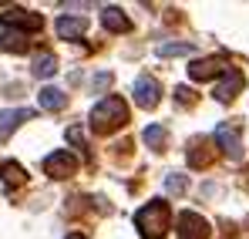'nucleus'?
<instances>
[{"label":"nucleus","mask_w":249,"mask_h":239,"mask_svg":"<svg viewBox=\"0 0 249 239\" xmlns=\"http://www.w3.org/2000/svg\"><path fill=\"white\" fill-rule=\"evenodd\" d=\"M124 121H128V105H124L118 94H108V98H101L91 108V131H98V135L118 131Z\"/></svg>","instance_id":"1"},{"label":"nucleus","mask_w":249,"mask_h":239,"mask_svg":"<svg viewBox=\"0 0 249 239\" xmlns=\"http://www.w3.org/2000/svg\"><path fill=\"white\" fill-rule=\"evenodd\" d=\"M135 226L142 239H165L168 233V205L165 202H148L135 212Z\"/></svg>","instance_id":"2"},{"label":"nucleus","mask_w":249,"mask_h":239,"mask_svg":"<svg viewBox=\"0 0 249 239\" xmlns=\"http://www.w3.org/2000/svg\"><path fill=\"white\" fill-rule=\"evenodd\" d=\"M0 24H7L10 31L17 34H27V31H41L44 27V17L34 14V10H20V7H7L0 10Z\"/></svg>","instance_id":"3"},{"label":"nucleus","mask_w":249,"mask_h":239,"mask_svg":"<svg viewBox=\"0 0 249 239\" xmlns=\"http://www.w3.org/2000/svg\"><path fill=\"white\" fill-rule=\"evenodd\" d=\"M131 94H135V105L138 108H155L159 105V94H162V84L152 78V74H138L131 84Z\"/></svg>","instance_id":"4"},{"label":"nucleus","mask_w":249,"mask_h":239,"mask_svg":"<svg viewBox=\"0 0 249 239\" xmlns=\"http://www.w3.org/2000/svg\"><path fill=\"white\" fill-rule=\"evenodd\" d=\"M219 145H222V152L229 155V159H243V142H239V125H232V121H222L219 128H215V135H212Z\"/></svg>","instance_id":"5"},{"label":"nucleus","mask_w":249,"mask_h":239,"mask_svg":"<svg viewBox=\"0 0 249 239\" xmlns=\"http://www.w3.org/2000/svg\"><path fill=\"white\" fill-rule=\"evenodd\" d=\"M44 172H47L51 179H71V175L78 172V159H74L71 152H54V155L44 159Z\"/></svg>","instance_id":"6"},{"label":"nucleus","mask_w":249,"mask_h":239,"mask_svg":"<svg viewBox=\"0 0 249 239\" xmlns=\"http://www.w3.org/2000/svg\"><path fill=\"white\" fill-rule=\"evenodd\" d=\"M243 84H246V78H243V71H236V68H226V74H222V81L215 84V101H222V105H229L239 91H243Z\"/></svg>","instance_id":"7"},{"label":"nucleus","mask_w":249,"mask_h":239,"mask_svg":"<svg viewBox=\"0 0 249 239\" xmlns=\"http://www.w3.org/2000/svg\"><path fill=\"white\" fill-rule=\"evenodd\" d=\"M209 222L199 212H182L178 216V239H209Z\"/></svg>","instance_id":"8"},{"label":"nucleus","mask_w":249,"mask_h":239,"mask_svg":"<svg viewBox=\"0 0 249 239\" xmlns=\"http://www.w3.org/2000/svg\"><path fill=\"white\" fill-rule=\"evenodd\" d=\"M226 61L222 57H199V61H192L189 64V78L192 81H209V78H215V74H226Z\"/></svg>","instance_id":"9"},{"label":"nucleus","mask_w":249,"mask_h":239,"mask_svg":"<svg viewBox=\"0 0 249 239\" xmlns=\"http://www.w3.org/2000/svg\"><path fill=\"white\" fill-rule=\"evenodd\" d=\"M185 159H189L192 168H206L209 162L215 159V148H212V142H209V138H192V145H189Z\"/></svg>","instance_id":"10"},{"label":"nucleus","mask_w":249,"mask_h":239,"mask_svg":"<svg viewBox=\"0 0 249 239\" xmlns=\"http://www.w3.org/2000/svg\"><path fill=\"white\" fill-rule=\"evenodd\" d=\"M34 118V111H27V108H10V111H0V138H10L24 121Z\"/></svg>","instance_id":"11"},{"label":"nucleus","mask_w":249,"mask_h":239,"mask_svg":"<svg viewBox=\"0 0 249 239\" xmlns=\"http://www.w3.org/2000/svg\"><path fill=\"white\" fill-rule=\"evenodd\" d=\"M101 24H105V31H115V34L131 31V20L122 14V7H105L101 10Z\"/></svg>","instance_id":"12"},{"label":"nucleus","mask_w":249,"mask_h":239,"mask_svg":"<svg viewBox=\"0 0 249 239\" xmlns=\"http://www.w3.org/2000/svg\"><path fill=\"white\" fill-rule=\"evenodd\" d=\"M41 108L44 111H64L68 108V94L61 91V88H41Z\"/></svg>","instance_id":"13"},{"label":"nucleus","mask_w":249,"mask_h":239,"mask_svg":"<svg viewBox=\"0 0 249 239\" xmlns=\"http://www.w3.org/2000/svg\"><path fill=\"white\" fill-rule=\"evenodd\" d=\"M84 17H61L57 20V37L61 40H74V37H81L84 34Z\"/></svg>","instance_id":"14"},{"label":"nucleus","mask_w":249,"mask_h":239,"mask_svg":"<svg viewBox=\"0 0 249 239\" xmlns=\"http://www.w3.org/2000/svg\"><path fill=\"white\" fill-rule=\"evenodd\" d=\"M0 51L24 54V51H27V37H24V34H17V31H3V34H0Z\"/></svg>","instance_id":"15"},{"label":"nucleus","mask_w":249,"mask_h":239,"mask_svg":"<svg viewBox=\"0 0 249 239\" xmlns=\"http://www.w3.org/2000/svg\"><path fill=\"white\" fill-rule=\"evenodd\" d=\"M0 175H3V185H7V189H17V185L24 182V168H20L17 162H3V165H0Z\"/></svg>","instance_id":"16"},{"label":"nucleus","mask_w":249,"mask_h":239,"mask_svg":"<svg viewBox=\"0 0 249 239\" xmlns=\"http://www.w3.org/2000/svg\"><path fill=\"white\" fill-rule=\"evenodd\" d=\"M142 138H145V145H148V148H162V145L168 142V131L162 128V125H148V128L142 131Z\"/></svg>","instance_id":"17"},{"label":"nucleus","mask_w":249,"mask_h":239,"mask_svg":"<svg viewBox=\"0 0 249 239\" xmlns=\"http://www.w3.org/2000/svg\"><path fill=\"white\" fill-rule=\"evenodd\" d=\"M54 71H57V57L54 54H37L34 57V74L37 78H51Z\"/></svg>","instance_id":"18"},{"label":"nucleus","mask_w":249,"mask_h":239,"mask_svg":"<svg viewBox=\"0 0 249 239\" xmlns=\"http://www.w3.org/2000/svg\"><path fill=\"white\" fill-rule=\"evenodd\" d=\"M196 47L189 44V40H182V44H159V57H182V54H192Z\"/></svg>","instance_id":"19"},{"label":"nucleus","mask_w":249,"mask_h":239,"mask_svg":"<svg viewBox=\"0 0 249 239\" xmlns=\"http://www.w3.org/2000/svg\"><path fill=\"white\" fill-rule=\"evenodd\" d=\"M165 189H168V196H182V192L189 189V179L178 175V172H172V175L165 179Z\"/></svg>","instance_id":"20"},{"label":"nucleus","mask_w":249,"mask_h":239,"mask_svg":"<svg viewBox=\"0 0 249 239\" xmlns=\"http://www.w3.org/2000/svg\"><path fill=\"white\" fill-rule=\"evenodd\" d=\"M68 138H71L74 145H81V148H84V131L78 128V125H74V128H68Z\"/></svg>","instance_id":"21"},{"label":"nucleus","mask_w":249,"mask_h":239,"mask_svg":"<svg viewBox=\"0 0 249 239\" xmlns=\"http://www.w3.org/2000/svg\"><path fill=\"white\" fill-rule=\"evenodd\" d=\"M175 98H178V105H185V101H192V91H189V88H178Z\"/></svg>","instance_id":"22"},{"label":"nucleus","mask_w":249,"mask_h":239,"mask_svg":"<svg viewBox=\"0 0 249 239\" xmlns=\"http://www.w3.org/2000/svg\"><path fill=\"white\" fill-rule=\"evenodd\" d=\"M108 84H111L108 74H98V78H94V91H101V88H108Z\"/></svg>","instance_id":"23"},{"label":"nucleus","mask_w":249,"mask_h":239,"mask_svg":"<svg viewBox=\"0 0 249 239\" xmlns=\"http://www.w3.org/2000/svg\"><path fill=\"white\" fill-rule=\"evenodd\" d=\"M68 239H84V236H81V233H71V236H68Z\"/></svg>","instance_id":"24"}]
</instances>
